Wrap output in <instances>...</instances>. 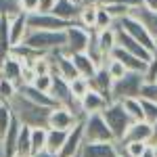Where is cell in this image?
<instances>
[{
    "label": "cell",
    "mask_w": 157,
    "mask_h": 157,
    "mask_svg": "<svg viewBox=\"0 0 157 157\" xmlns=\"http://www.w3.org/2000/svg\"><path fill=\"white\" fill-rule=\"evenodd\" d=\"M103 67L107 69V73L111 75V80H113V82H115V80H120V78H124V75L128 73V69L124 67V63L117 61L115 57H111V55H109V59L105 61V65H103Z\"/></svg>",
    "instance_id": "32"
},
{
    "label": "cell",
    "mask_w": 157,
    "mask_h": 157,
    "mask_svg": "<svg viewBox=\"0 0 157 157\" xmlns=\"http://www.w3.org/2000/svg\"><path fill=\"white\" fill-rule=\"evenodd\" d=\"M82 124H84L86 143H111V140H115V136L111 132V128L107 126L103 113H90L82 120Z\"/></svg>",
    "instance_id": "5"
},
{
    "label": "cell",
    "mask_w": 157,
    "mask_h": 157,
    "mask_svg": "<svg viewBox=\"0 0 157 157\" xmlns=\"http://www.w3.org/2000/svg\"><path fill=\"white\" fill-rule=\"evenodd\" d=\"M88 82H90V88H94V90H98V92H103L105 97L111 98V86H113V80H111V75L107 73L105 67H98L97 73H94Z\"/></svg>",
    "instance_id": "26"
},
{
    "label": "cell",
    "mask_w": 157,
    "mask_h": 157,
    "mask_svg": "<svg viewBox=\"0 0 157 157\" xmlns=\"http://www.w3.org/2000/svg\"><path fill=\"white\" fill-rule=\"evenodd\" d=\"M46 130L48 128H32V149H34V155L44 151L46 147Z\"/></svg>",
    "instance_id": "34"
},
{
    "label": "cell",
    "mask_w": 157,
    "mask_h": 157,
    "mask_svg": "<svg viewBox=\"0 0 157 157\" xmlns=\"http://www.w3.org/2000/svg\"><path fill=\"white\" fill-rule=\"evenodd\" d=\"M111 57H115L117 61H121V63H124V67H126L128 71H140V73H145V69H147V61H143L140 57H136V55L128 52V50H124L121 46H115L113 52H111Z\"/></svg>",
    "instance_id": "18"
},
{
    "label": "cell",
    "mask_w": 157,
    "mask_h": 157,
    "mask_svg": "<svg viewBox=\"0 0 157 157\" xmlns=\"http://www.w3.org/2000/svg\"><path fill=\"white\" fill-rule=\"evenodd\" d=\"M80 157H120L117 140L111 143H84Z\"/></svg>",
    "instance_id": "12"
},
{
    "label": "cell",
    "mask_w": 157,
    "mask_h": 157,
    "mask_svg": "<svg viewBox=\"0 0 157 157\" xmlns=\"http://www.w3.org/2000/svg\"><path fill=\"white\" fill-rule=\"evenodd\" d=\"M103 9L115 19V21H120L124 17H128V15H132V9L130 6H126V4H120V2H113V0H109V2H103Z\"/></svg>",
    "instance_id": "31"
},
{
    "label": "cell",
    "mask_w": 157,
    "mask_h": 157,
    "mask_svg": "<svg viewBox=\"0 0 157 157\" xmlns=\"http://www.w3.org/2000/svg\"><path fill=\"white\" fill-rule=\"evenodd\" d=\"M140 98L145 101H155L157 103V82H145L140 88Z\"/></svg>",
    "instance_id": "40"
},
{
    "label": "cell",
    "mask_w": 157,
    "mask_h": 157,
    "mask_svg": "<svg viewBox=\"0 0 157 157\" xmlns=\"http://www.w3.org/2000/svg\"><path fill=\"white\" fill-rule=\"evenodd\" d=\"M153 57H157V38H153Z\"/></svg>",
    "instance_id": "46"
},
{
    "label": "cell",
    "mask_w": 157,
    "mask_h": 157,
    "mask_svg": "<svg viewBox=\"0 0 157 157\" xmlns=\"http://www.w3.org/2000/svg\"><path fill=\"white\" fill-rule=\"evenodd\" d=\"M67 132L69 130H57V128H48L46 130V151L48 153H52V155L59 157L61 149H63V145H65V138H67Z\"/></svg>",
    "instance_id": "25"
},
{
    "label": "cell",
    "mask_w": 157,
    "mask_h": 157,
    "mask_svg": "<svg viewBox=\"0 0 157 157\" xmlns=\"http://www.w3.org/2000/svg\"><path fill=\"white\" fill-rule=\"evenodd\" d=\"M97 13H98V4L94 0H84L82 2V9L78 15V23L84 25L86 29H94L97 25Z\"/></svg>",
    "instance_id": "24"
},
{
    "label": "cell",
    "mask_w": 157,
    "mask_h": 157,
    "mask_svg": "<svg viewBox=\"0 0 157 157\" xmlns=\"http://www.w3.org/2000/svg\"><path fill=\"white\" fill-rule=\"evenodd\" d=\"M117 29V46H121L124 50H128V52H132V55H136V57H140L143 61H149L153 59V52L151 50H147L138 40H134L130 34H126L124 29H120V27H115Z\"/></svg>",
    "instance_id": "15"
},
{
    "label": "cell",
    "mask_w": 157,
    "mask_h": 157,
    "mask_svg": "<svg viewBox=\"0 0 157 157\" xmlns=\"http://www.w3.org/2000/svg\"><path fill=\"white\" fill-rule=\"evenodd\" d=\"M50 61H52V73L55 75H61V78H65V80H73V78H78L80 73L75 69V65H73L71 61V55H67L65 50H55V52H48Z\"/></svg>",
    "instance_id": "9"
},
{
    "label": "cell",
    "mask_w": 157,
    "mask_h": 157,
    "mask_svg": "<svg viewBox=\"0 0 157 157\" xmlns=\"http://www.w3.org/2000/svg\"><path fill=\"white\" fill-rule=\"evenodd\" d=\"M19 9L29 15V13H36L40 11V0H19Z\"/></svg>",
    "instance_id": "42"
},
{
    "label": "cell",
    "mask_w": 157,
    "mask_h": 157,
    "mask_svg": "<svg viewBox=\"0 0 157 157\" xmlns=\"http://www.w3.org/2000/svg\"><path fill=\"white\" fill-rule=\"evenodd\" d=\"M124 109L128 111V115L132 117V121H140L145 120V111H143V103H140V97H132V98H124L120 101Z\"/></svg>",
    "instance_id": "29"
},
{
    "label": "cell",
    "mask_w": 157,
    "mask_h": 157,
    "mask_svg": "<svg viewBox=\"0 0 157 157\" xmlns=\"http://www.w3.org/2000/svg\"><path fill=\"white\" fill-rule=\"evenodd\" d=\"M101 113H103V117L107 121V126L111 128L115 140H121L126 136V132H128L130 124H132V117L128 115V111L124 109V105L120 101H111V103H107V107L103 109Z\"/></svg>",
    "instance_id": "3"
},
{
    "label": "cell",
    "mask_w": 157,
    "mask_h": 157,
    "mask_svg": "<svg viewBox=\"0 0 157 157\" xmlns=\"http://www.w3.org/2000/svg\"><path fill=\"white\" fill-rule=\"evenodd\" d=\"M115 27L124 29V32H126V34H130L134 40H138L147 50H151V52H153V36L147 32V27L140 23L134 15H128V17H124V19H120V21H115Z\"/></svg>",
    "instance_id": "7"
},
{
    "label": "cell",
    "mask_w": 157,
    "mask_h": 157,
    "mask_svg": "<svg viewBox=\"0 0 157 157\" xmlns=\"http://www.w3.org/2000/svg\"><path fill=\"white\" fill-rule=\"evenodd\" d=\"M107 103H111V98L105 97L103 92H98L94 88H90L84 97L80 98V107L84 111V115H90V113H101L103 109L107 107Z\"/></svg>",
    "instance_id": "14"
},
{
    "label": "cell",
    "mask_w": 157,
    "mask_h": 157,
    "mask_svg": "<svg viewBox=\"0 0 157 157\" xmlns=\"http://www.w3.org/2000/svg\"><path fill=\"white\" fill-rule=\"evenodd\" d=\"M15 94H17V86L13 82H9V80H4V78H0V98L2 101H11Z\"/></svg>",
    "instance_id": "37"
},
{
    "label": "cell",
    "mask_w": 157,
    "mask_h": 157,
    "mask_svg": "<svg viewBox=\"0 0 157 157\" xmlns=\"http://www.w3.org/2000/svg\"><path fill=\"white\" fill-rule=\"evenodd\" d=\"M80 9H82V2H78V0H55L50 13L67 23H73V21H78Z\"/></svg>",
    "instance_id": "16"
},
{
    "label": "cell",
    "mask_w": 157,
    "mask_h": 157,
    "mask_svg": "<svg viewBox=\"0 0 157 157\" xmlns=\"http://www.w3.org/2000/svg\"><path fill=\"white\" fill-rule=\"evenodd\" d=\"M32 157H57V155H52V153H48V151L44 149V151H40V153H36V155H32Z\"/></svg>",
    "instance_id": "44"
},
{
    "label": "cell",
    "mask_w": 157,
    "mask_h": 157,
    "mask_svg": "<svg viewBox=\"0 0 157 157\" xmlns=\"http://www.w3.org/2000/svg\"><path fill=\"white\" fill-rule=\"evenodd\" d=\"M13 109V115L19 120L21 126L27 128H48V113L52 107H44V105H38L34 101H29L23 94H15L9 101Z\"/></svg>",
    "instance_id": "1"
},
{
    "label": "cell",
    "mask_w": 157,
    "mask_h": 157,
    "mask_svg": "<svg viewBox=\"0 0 157 157\" xmlns=\"http://www.w3.org/2000/svg\"><path fill=\"white\" fill-rule=\"evenodd\" d=\"M0 101H2V98H0Z\"/></svg>",
    "instance_id": "52"
},
{
    "label": "cell",
    "mask_w": 157,
    "mask_h": 157,
    "mask_svg": "<svg viewBox=\"0 0 157 157\" xmlns=\"http://www.w3.org/2000/svg\"><path fill=\"white\" fill-rule=\"evenodd\" d=\"M145 84V78L140 71H128L124 78L115 80L111 86V101H124V98L140 97V88Z\"/></svg>",
    "instance_id": "4"
},
{
    "label": "cell",
    "mask_w": 157,
    "mask_h": 157,
    "mask_svg": "<svg viewBox=\"0 0 157 157\" xmlns=\"http://www.w3.org/2000/svg\"><path fill=\"white\" fill-rule=\"evenodd\" d=\"M67 25H69L67 21L59 19L50 11H36L27 15V27L29 29H65Z\"/></svg>",
    "instance_id": "8"
},
{
    "label": "cell",
    "mask_w": 157,
    "mask_h": 157,
    "mask_svg": "<svg viewBox=\"0 0 157 157\" xmlns=\"http://www.w3.org/2000/svg\"><path fill=\"white\" fill-rule=\"evenodd\" d=\"M140 6L147 11H157V0H140Z\"/></svg>",
    "instance_id": "43"
},
{
    "label": "cell",
    "mask_w": 157,
    "mask_h": 157,
    "mask_svg": "<svg viewBox=\"0 0 157 157\" xmlns=\"http://www.w3.org/2000/svg\"><path fill=\"white\" fill-rule=\"evenodd\" d=\"M84 143H86L84 124H82V120H80L71 130L67 132V138H65V145H63V149H61L59 157H78L80 151H82V147H84Z\"/></svg>",
    "instance_id": "10"
},
{
    "label": "cell",
    "mask_w": 157,
    "mask_h": 157,
    "mask_svg": "<svg viewBox=\"0 0 157 157\" xmlns=\"http://www.w3.org/2000/svg\"><path fill=\"white\" fill-rule=\"evenodd\" d=\"M13 117H15V115H13L11 103H9V101H0V140L4 138V134L9 130Z\"/></svg>",
    "instance_id": "30"
},
{
    "label": "cell",
    "mask_w": 157,
    "mask_h": 157,
    "mask_svg": "<svg viewBox=\"0 0 157 157\" xmlns=\"http://www.w3.org/2000/svg\"><path fill=\"white\" fill-rule=\"evenodd\" d=\"M23 63L17 59L15 55H11L9 52V57L2 61V65H0V78H4V80H9V82H13V84L19 86L23 84V80H21V75H23Z\"/></svg>",
    "instance_id": "13"
},
{
    "label": "cell",
    "mask_w": 157,
    "mask_h": 157,
    "mask_svg": "<svg viewBox=\"0 0 157 157\" xmlns=\"http://www.w3.org/2000/svg\"><path fill=\"white\" fill-rule=\"evenodd\" d=\"M140 103H143V111H145V120L149 124H155L157 121V103L155 101H145V98H140Z\"/></svg>",
    "instance_id": "38"
},
{
    "label": "cell",
    "mask_w": 157,
    "mask_h": 157,
    "mask_svg": "<svg viewBox=\"0 0 157 157\" xmlns=\"http://www.w3.org/2000/svg\"><path fill=\"white\" fill-rule=\"evenodd\" d=\"M151 149H153V157H157V145H151Z\"/></svg>",
    "instance_id": "47"
},
{
    "label": "cell",
    "mask_w": 157,
    "mask_h": 157,
    "mask_svg": "<svg viewBox=\"0 0 157 157\" xmlns=\"http://www.w3.org/2000/svg\"><path fill=\"white\" fill-rule=\"evenodd\" d=\"M71 61H73V65H75V69H78V73H80L82 78H88V80H90L98 69V65L90 59V55H88L86 50L84 52H73Z\"/></svg>",
    "instance_id": "22"
},
{
    "label": "cell",
    "mask_w": 157,
    "mask_h": 157,
    "mask_svg": "<svg viewBox=\"0 0 157 157\" xmlns=\"http://www.w3.org/2000/svg\"><path fill=\"white\" fill-rule=\"evenodd\" d=\"M78 157H80V155H78Z\"/></svg>",
    "instance_id": "53"
},
{
    "label": "cell",
    "mask_w": 157,
    "mask_h": 157,
    "mask_svg": "<svg viewBox=\"0 0 157 157\" xmlns=\"http://www.w3.org/2000/svg\"><path fill=\"white\" fill-rule=\"evenodd\" d=\"M151 145H157V121L153 124V138H151Z\"/></svg>",
    "instance_id": "45"
},
{
    "label": "cell",
    "mask_w": 157,
    "mask_h": 157,
    "mask_svg": "<svg viewBox=\"0 0 157 157\" xmlns=\"http://www.w3.org/2000/svg\"><path fill=\"white\" fill-rule=\"evenodd\" d=\"M78 121H80V120L73 115L71 109L63 107V105L52 107V109H50V113H48V128H57V130H71Z\"/></svg>",
    "instance_id": "11"
},
{
    "label": "cell",
    "mask_w": 157,
    "mask_h": 157,
    "mask_svg": "<svg viewBox=\"0 0 157 157\" xmlns=\"http://www.w3.org/2000/svg\"><path fill=\"white\" fill-rule=\"evenodd\" d=\"M32 69L36 75H42V73H52V61H50L48 55H38L34 63H32Z\"/></svg>",
    "instance_id": "35"
},
{
    "label": "cell",
    "mask_w": 157,
    "mask_h": 157,
    "mask_svg": "<svg viewBox=\"0 0 157 157\" xmlns=\"http://www.w3.org/2000/svg\"><path fill=\"white\" fill-rule=\"evenodd\" d=\"M113 25H115V19H113V17L103 9V4H98L97 25H94V29H107V27H113Z\"/></svg>",
    "instance_id": "36"
},
{
    "label": "cell",
    "mask_w": 157,
    "mask_h": 157,
    "mask_svg": "<svg viewBox=\"0 0 157 157\" xmlns=\"http://www.w3.org/2000/svg\"><path fill=\"white\" fill-rule=\"evenodd\" d=\"M132 15L147 27V32L153 38H157V11H147L143 6H136L132 11Z\"/></svg>",
    "instance_id": "27"
},
{
    "label": "cell",
    "mask_w": 157,
    "mask_h": 157,
    "mask_svg": "<svg viewBox=\"0 0 157 157\" xmlns=\"http://www.w3.org/2000/svg\"><path fill=\"white\" fill-rule=\"evenodd\" d=\"M78 2H82V0H78Z\"/></svg>",
    "instance_id": "50"
},
{
    "label": "cell",
    "mask_w": 157,
    "mask_h": 157,
    "mask_svg": "<svg viewBox=\"0 0 157 157\" xmlns=\"http://www.w3.org/2000/svg\"><path fill=\"white\" fill-rule=\"evenodd\" d=\"M153 138V124H149L147 120H140V121H132L126 136L121 140H143V143H151Z\"/></svg>",
    "instance_id": "17"
},
{
    "label": "cell",
    "mask_w": 157,
    "mask_h": 157,
    "mask_svg": "<svg viewBox=\"0 0 157 157\" xmlns=\"http://www.w3.org/2000/svg\"><path fill=\"white\" fill-rule=\"evenodd\" d=\"M69 88H71L73 97L80 101V98H82L86 92L90 90V82H88V78H82V75H78V78L69 80Z\"/></svg>",
    "instance_id": "33"
},
{
    "label": "cell",
    "mask_w": 157,
    "mask_h": 157,
    "mask_svg": "<svg viewBox=\"0 0 157 157\" xmlns=\"http://www.w3.org/2000/svg\"><path fill=\"white\" fill-rule=\"evenodd\" d=\"M94 40H97L98 48L105 55H111L113 48L117 46V29H115V25L107 27V29H94Z\"/></svg>",
    "instance_id": "21"
},
{
    "label": "cell",
    "mask_w": 157,
    "mask_h": 157,
    "mask_svg": "<svg viewBox=\"0 0 157 157\" xmlns=\"http://www.w3.org/2000/svg\"><path fill=\"white\" fill-rule=\"evenodd\" d=\"M143 78H145V82H157V57L147 63V69L143 73Z\"/></svg>",
    "instance_id": "41"
},
{
    "label": "cell",
    "mask_w": 157,
    "mask_h": 157,
    "mask_svg": "<svg viewBox=\"0 0 157 157\" xmlns=\"http://www.w3.org/2000/svg\"><path fill=\"white\" fill-rule=\"evenodd\" d=\"M9 23H11V44H21L25 40V34H27V15L23 11L17 13V15H13L9 17Z\"/></svg>",
    "instance_id": "20"
},
{
    "label": "cell",
    "mask_w": 157,
    "mask_h": 157,
    "mask_svg": "<svg viewBox=\"0 0 157 157\" xmlns=\"http://www.w3.org/2000/svg\"><path fill=\"white\" fill-rule=\"evenodd\" d=\"M34 149H32V128L21 126V132L17 138V149H15V157H32Z\"/></svg>",
    "instance_id": "28"
},
{
    "label": "cell",
    "mask_w": 157,
    "mask_h": 157,
    "mask_svg": "<svg viewBox=\"0 0 157 157\" xmlns=\"http://www.w3.org/2000/svg\"><path fill=\"white\" fill-rule=\"evenodd\" d=\"M32 86H36L38 90H44V92H50L52 88V73H42V75H36Z\"/></svg>",
    "instance_id": "39"
},
{
    "label": "cell",
    "mask_w": 157,
    "mask_h": 157,
    "mask_svg": "<svg viewBox=\"0 0 157 157\" xmlns=\"http://www.w3.org/2000/svg\"><path fill=\"white\" fill-rule=\"evenodd\" d=\"M0 157H4V151H2V140H0Z\"/></svg>",
    "instance_id": "48"
},
{
    "label": "cell",
    "mask_w": 157,
    "mask_h": 157,
    "mask_svg": "<svg viewBox=\"0 0 157 157\" xmlns=\"http://www.w3.org/2000/svg\"><path fill=\"white\" fill-rule=\"evenodd\" d=\"M94 2H97V4H103V2H107V0H94Z\"/></svg>",
    "instance_id": "49"
},
{
    "label": "cell",
    "mask_w": 157,
    "mask_h": 157,
    "mask_svg": "<svg viewBox=\"0 0 157 157\" xmlns=\"http://www.w3.org/2000/svg\"><path fill=\"white\" fill-rule=\"evenodd\" d=\"M23 44L42 55L63 50L65 48V29H27Z\"/></svg>",
    "instance_id": "2"
},
{
    "label": "cell",
    "mask_w": 157,
    "mask_h": 157,
    "mask_svg": "<svg viewBox=\"0 0 157 157\" xmlns=\"http://www.w3.org/2000/svg\"><path fill=\"white\" fill-rule=\"evenodd\" d=\"M19 132H21V124L17 117H13L9 130L2 138V151H4V157H15V149H17V138H19Z\"/></svg>",
    "instance_id": "23"
},
{
    "label": "cell",
    "mask_w": 157,
    "mask_h": 157,
    "mask_svg": "<svg viewBox=\"0 0 157 157\" xmlns=\"http://www.w3.org/2000/svg\"><path fill=\"white\" fill-rule=\"evenodd\" d=\"M94 29H86L84 25H80L78 21H73L65 27V52L73 55V52H84L90 44V36Z\"/></svg>",
    "instance_id": "6"
},
{
    "label": "cell",
    "mask_w": 157,
    "mask_h": 157,
    "mask_svg": "<svg viewBox=\"0 0 157 157\" xmlns=\"http://www.w3.org/2000/svg\"><path fill=\"white\" fill-rule=\"evenodd\" d=\"M17 92H19V94H23V97H27L29 101L38 103V105H44V107H57V103H55V98H52L50 92L38 90L36 86H32V84L19 86V88H17Z\"/></svg>",
    "instance_id": "19"
},
{
    "label": "cell",
    "mask_w": 157,
    "mask_h": 157,
    "mask_svg": "<svg viewBox=\"0 0 157 157\" xmlns=\"http://www.w3.org/2000/svg\"><path fill=\"white\" fill-rule=\"evenodd\" d=\"M82 2H84V0H82Z\"/></svg>",
    "instance_id": "51"
}]
</instances>
